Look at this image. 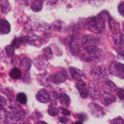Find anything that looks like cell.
<instances>
[{"label": "cell", "mask_w": 124, "mask_h": 124, "mask_svg": "<svg viewBox=\"0 0 124 124\" xmlns=\"http://www.w3.org/2000/svg\"><path fill=\"white\" fill-rule=\"evenodd\" d=\"M0 8L2 9V11L4 13L7 12L10 9V6H9V3L7 2V0H0Z\"/></svg>", "instance_id": "obj_24"}, {"label": "cell", "mask_w": 124, "mask_h": 124, "mask_svg": "<svg viewBox=\"0 0 124 124\" xmlns=\"http://www.w3.org/2000/svg\"><path fill=\"white\" fill-rule=\"evenodd\" d=\"M59 111H61L63 114L65 115V116H69L70 114V112L68 110V109H66V108H60L59 109Z\"/></svg>", "instance_id": "obj_33"}, {"label": "cell", "mask_w": 124, "mask_h": 124, "mask_svg": "<svg viewBox=\"0 0 124 124\" xmlns=\"http://www.w3.org/2000/svg\"><path fill=\"white\" fill-rule=\"evenodd\" d=\"M119 46H120V45H119ZM117 52H118V54L124 59V47H123V46H120L119 49L117 50Z\"/></svg>", "instance_id": "obj_34"}, {"label": "cell", "mask_w": 124, "mask_h": 124, "mask_svg": "<svg viewBox=\"0 0 124 124\" xmlns=\"http://www.w3.org/2000/svg\"><path fill=\"white\" fill-rule=\"evenodd\" d=\"M10 77H11L12 78L14 79H18L21 78V70H20L19 69H13L11 71H10Z\"/></svg>", "instance_id": "obj_22"}, {"label": "cell", "mask_w": 124, "mask_h": 124, "mask_svg": "<svg viewBox=\"0 0 124 124\" xmlns=\"http://www.w3.org/2000/svg\"><path fill=\"white\" fill-rule=\"evenodd\" d=\"M32 66V61H31L29 58H23L21 61H20V68L23 71H28Z\"/></svg>", "instance_id": "obj_15"}, {"label": "cell", "mask_w": 124, "mask_h": 124, "mask_svg": "<svg viewBox=\"0 0 124 124\" xmlns=\"http://www.w3.org/2000/svg\"><path fill=\"white\" fill-rule=\"evenodd\" d=\"M82 46H84L86 52L92 53L97 48V39H95L94 37H92L90 35H86L82 38Z\"/></svg>", "instance_id": "obj_2"}, {"label": "cell", "mask_w": 124, "mask_h": 124, "mask_svg": "<svg viewBox=\"0 0 124 124\" xmlns=\"http://www.w3.org/2000/svg\"><path fill=\"white\" fill-rule=\"evenodd\" d=\"M35 64H36V68H38L41 70L46 68V62H45L44 59H42L41 57H39V58H37L35 60Z\"/></svg>", "instance_id": "obj_20"}, {"label": "cell", "mask_w": 124, "mask_h": 124, "mask_svg": "<svg viewBox=\"0 0 124 124\" xmlns=\"http://www.w3.org/2000/svg\"><path fill=\"white\" fill-rule=\"evenodd\" d=\"M10 32V24L7 20L1 19L0 20V33L1 34H8Z\"/></svg>", "instance_id": "obj_16"}, {"label": "cell", "mask_w": 124, "mask_h": 124, "mask_svg": "<svg viewBox=\"0 0 124 124\" xmlns=\"http://www.w3.org/2000/svg\"><path fill=\"white\" fill-rule=\"evenodd\" d=\"M117 96L120 99H123L124 98V89H122V88L117 89Z\"/></svg>", "instance_id": "obj_31"}, {"label": "cell", "mask_w": 124, "mask_h": 124, "mask_svg": "<svg viewBox=\"0 0 124 124\" xmlns=\"http://www.w3.org/2000/svg\"><path fill=\"white\" fill-rule=\"evenodd\" d=\"M111 123H120V124H123L124 121H123V119H121V118H117V119H113V120L111 121Z\"/></svg>", "instance_id": "obj_35"}, {"label": "cell", "mask_w": 124, "mask_h": 124, "mask_svg": "<svg viewBox=\"0 0 124 124\" xmlns=\"http://www.w3.org/2000/svg\"><path fill=\"white\" fill-rule=\"evenodd\" d=\"M5 53L9 58H12L15 54V47L11 44V45H8L5 47Z\"/></svg>", "instance_id": "obj_21"}, {"label": "cell", "mask_w": 124, "mask_h": 124, "mask_svg": "<svg viewBox=\"0 0 124 124\" xmlns=\"http://www.w3.org/2000/svg\"><path fill=\"white\" fill-rule=\"evenodd\" d=\"M43 5H44L43 0H35V1H33V3L31 4V9L35 12H40L43 8Z\"/></svg>", "instance_id": "obj_17"}, {"label": "cell", "mask_w": 124, "mask_h": 124, "mask_svg": "<svg viewBox=\"0 0 124 124\" xmlns=\"http://www.w3.org/2000/svg\"><path fill=\"white\" fill-rule=\"evenodd\" d=\"M59 99H60L61 104L64 105V106H68V105H70V99L69 95H67L66 93H63V94L59 95Z\"/></svg>", "instance_id": "obj_19"}, {"label": "cell", "mask_w": 124, "mask_h": 124, "mask_svg": "<svg viewBox=\"0 0 124 124\" xmlns=\"http://www.w3.org/2000/svg\"><path fill=\"white\" fill-rule=\"evenodd\" d=\"M10 110L11 111L8 113V115L11 116V119H13V120H19L24 115L23 110L20 107H18V106H13V107H11Z\"/></svg>", "instance_id": "obj_9"}, {"label": "cell", "mask_w": 124, "mask_h": 124, "mask_svg": "<svg viewBox=\"0 0 124 124\" xmlns=\"http://www.w3.org/2000/svg\"><path fill=\"white\" fill-rule=\"evenodd\" d=\"M6 103H7V101H6L5 97L0 96V108H3L6 105Z\"/></svg>", "instance_id": "obj_32"}, {"label": "cell", "mask_w": 124, "mask_h": 124, "mask_svg": "<svg viewBox=\"0 0 124 124\" xmlns=\"http://www.w3.org/2000/svg\"><path fill=\"white\" fill-rule=\"evenodd\" d=\"M36 98L38 101L40 102H42V103H47L50 101L51 97H50V94H49V92L46 90V89H41L37 95H36Z\"/></svg>", "instance_id": "obj_11"}, {"label": "cell", "mask_w": 124, "mask_h": 124, "mask_svg": "<svg viewBox=\"0 0 124 124\" xmlns=\"http://www.w3.org/2000/svg\"><path fill=\"white\" fill-rule=\"evenodd\" d=\"M44 56L48 60H51L53 58V51L51 50V48H45L44 49Z\"/></svg>", "instance_id": "obj_27"}, {"label": "cell", "mask_w": 124, "mask_h": 124, "mask_svg": "<svg viewBox=\"0 0 124 124\" xmlns=\"http://www.w3.org/2000/svg\"><path fill=\"white\" fill-rule=\"evenodd\" d=\"M70 52H71V54L77 56L78 54V52H79V42H78V40L74 38L73 40L70 42Z\"/></svg>", "instance_id": "obj_14"}, {"label": "cell", "mask_w": 124, "mask_h": 124, "mask_svg": "<svg viewBox=\"0 0 124 124\" xmlns=\"http://www.w3.org/2000/svg\"><path fill=\"white\" fill-rule=\"evenodd\" d=\"M79 117H80V121H84L86 117H85V115H84V114H79Z\"/></svg>", "instance_id": "obj_37"}, {"label": "cell", "mask_w": 124, "mask_h": 124, "mask_svg": "<svg viewBox=\"0 0 124 124\" xmlns=\"http://www.w3.org/2000/svg\"><path fill=\"white\" fill-rule=\"evenodd\" d=\"M23 41H24V39H23V38H16V39H14V40H13L12 45H13L15 48H19L20 46H21V44H22Z\"/></svg>", "instance_id": "obj_28"}, {"label": "cell", "mask_w": 124, "mask_h": 124, "mask_svg": "<svg viewBox=\"0 0 124 124\" xmlns=\"http://www.w3.org/2000/svg\"><path fill=\"white\" fill-rule=\"evenodd\" d=\"M17 99V102L20 103V104H25V103L27 102V96L25 93H19L16 97Z\"/></svg>", "instance_id": "obj_23"}, {"label": "cell", "mask_w": 124, "mask_h": 124, "mask_svg": "<svg viewBox=\"0 0 124 124\" xmlns=\"http://www.w3.org/2000/svg\"><path fill=\"white\" fill-rule=\"evenodd\" d=\"M60 122H62V123H67V122H68V118H67V117H61V118H60Z\"/></svg>", "instance_id": "obj_36"}, {"label": "cell", "mask_w": 124, "mask_h": 124, "mask_svg": "<svg viewBox=\"0 0 124 124\" xmlns=\"http://www.w3.org/2000/svg\"><path fill=\"white\" fill-rule=\"evenodd\" d=\"M114 101H115V97L113 96L110 92H108V91L104 92V93L101 95V102L103 103V104L109 105V104H111V103H113Z\"/></svg>", "instance_id": "obj_13"}, {"label": "cell", "mask_w": 124, "mask_h": 124, "mask_svg": "<svg viewBox=\"0 0 124 124\" xmlns=\"http://www.w3.org/2000/svg\"><path fill=\"white\" fill-rule=\"evenodd\" d=\"M48 112L51 116H56L58 113H59V109L55 107V105H50L49 106V109H48Z\"/></svg>", "instance_id": "obj_26"}, {"label": "cell", "mask_w": 124, "mask_h": 124, "mask_svg": "<svg viewBox=\"0 0 124 124\" xmlns=\"http://www.w3.org/2000/svg\"><path fill=\"white\" fill-rule=\"evenodd\" d=\"M88 109H89L90 113H91V114L93 115L94 117L99 118V117H102L103 115H104L102 108H101L99 105H97L96 103H90L89 106H88Z\"/></svg>", "instance_id": "obj_7"}, {"label": "cell", "mask_w": 124, "mask_h": 124, "mask_svg": "<svg viewBox=\"0 0 124 124\" xmlns=\"http://www.w3.org/2000/svg\"><path fill=\"white\" fill-rule=\"evenodd\" d=\"M88 94L90 95L91 99H96L100 97V89L95 81H90L88 85Z\"/></svg>", "instance_id": "obj_5"}, {"label": "cell", "mask_w": 124, "mask_h": 124, "mask_svg": "<svg viewBox=\"0 0 124 124\" xmlns=\"http://www.w3.org/2000/svg\"><path fill=\"white\" fill-rule=\"evenodd\" d=\"M105 21L102 20L99 16L97 17H90L86 20L85 25L86 28L88 30H90L92 33H95V34H100L103 32V30L105 28Z\"/></svg>", "instance_id": "obj_1"}, {"label": "cell", "mask_w": 124, "mask_h": 124, "mask_svg": "<svg viewBox=\"0 0 124 124\" xmlns=\"http://www.w3.org/2000/svg\"><path fill=\"white\" fill-rule=\"evenodd\" d=\"M103 88H104L106 91L108 92H112V91H115L117 89L116 87V85L114 82H112L111 80H106L104 82V85H103Z\"/></svg>", "instance_id": "obj_18"}, {"label": "cell", "mask_w": 124, "mask_h": 124, "mask_svg": "<svg viewBox=\"0 0 124 124\" xmlns=\"http://www.w3.org/2000/svg\"><path fill=\"white\" fill-rule=\"evenodd\" d=\"M67 79V75L65 74V71H58L55 75L51 77V81L54 84H63Z\"/></svg>", "instance_id": "obj_8"}, {"label": "cell", "mask_w": 124, "mask_h": 124, "mask_svg": "<svg viewBox=\"0 0 124 124\" xmlns=\"http://www.w3.org/2000/svg\"><path fill=\"white\" fill-rule=\"evenodd\" d=\"M70 75L74 79L78 80V79H82L85 78V74L82 71L77 68H70Z\"/></svg>", "instance_id": "obj_12"}, {"label": "cell", "mask_w": 124, "mask_h": 124, "mask_svg": "<svg viewBox=\"0 0 124 124\" xmlns=\"http://www.w3.org/2000/svg\"><path fill=\"white\" fill-rule=\"evenodd\" d=\"M76 86L79 92V94L82 98H86L87 95H88V88L86 87L85 84V81L82 80V79H78L77 81V84H76Z\"/></svg>", "instance_id": "obj_6"}, {"label": "cell", "mask_w": 124, "mask_h": 124, "mask_svg": "<svg viewBox=\"0 0 124 124\" xmlns=\"http://www.w3.org/2000/svg\"><path fill=\"white\" fill-rule=\"evenodd\" d=\"M105 70H103L102 68H100V67H96V68H94L93 70H91V77L93 78L95 80H100V79H102L103 78L105 77Z\"/></svg>", "instance_id": "obj_10"}, {"label": "cell", "mask_w": 124, "mask_h": 124, "mask_svg": "<svg viewBox=\"0 0 124 124\" xmlns=\"http://www.w3.org/2000/svg\"><path fill=\"white\" fill-rule=\"evenodd\" d=\"M102 20H104L105 21V23H109V21H110V15H109V13L107 12V11H102V12H100L99 13V15H98Z\"/></svg>", "instance_id": "obj_25"}, {"label": "cell", "mask_w": 124, "mask_h": 124, "mask_svg": "<svg viewBox=\"0 0 124 124\" xmlns=\"http://www.w3.org/2000/svg\"><path fill=\"white\" fill-rule=\"evenodd\" d=\"M103 2H104V0H89V4L94 6V7H98L100 6Z\"/></svg>", "instance_id": "obj_29"}, {"label": "cell", "mask_w": 124, "mask_h": 124, "mask_svg": "<svg viewBox=\"0 0 124 124\" xmlns=\"http://www.w3.org/2000/svg\"><path fill=\"white\" fill-rule=\"evenodd\" d=\"M109 73L119 78H124V65L118 62H112L109 66Z\"/></svg>", "instance_id": "obj_3"}, {"label": "cell", "mask_w": 124, "mask_h": 124, "mask_svg": "<svg viewBox=\"0 0 124 124\" xmlns=\"http://www.w3.org/2000/svg\"><path fill=\"white\" fill-rule=\"evenodd\" d=\"M118 12H119V14L121 16L124 17V2H122L121 4H119V6H118Z\"/></svg>", "instance_id": "obj_30"}, {"label": "cell", "mask_w": 124, "mask_h": 124, "mask_svg": "<svg viewBox=\"0 0 124 124\" xmlns=\"http://www.w3.org/2000/svg\"><path fill=\"white\" fill-rule=\"evenodd\" d=\"M23 39H24V41L27 44L32 45L34 47H41L42 44H43V39L41 38L40 36L36 35V34H30V35L26 36Z\"/></svg>", "instance_id": "obj_4"}]
</instances>
